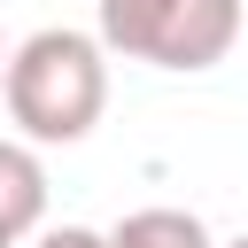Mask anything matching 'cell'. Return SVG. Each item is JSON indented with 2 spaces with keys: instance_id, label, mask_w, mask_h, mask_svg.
Masks as SVG:
<instances>
[{
  "instance_id": "8992f818",
  "label": "cell",
  "mask_w": 248,
  "mask_h": 248,
  "mask_svg": "<svg viewBox=\"0 0 248 248\" xmlns=\"http://www.w3.org/2000/svg\"><path fill=\"white\" fill-rule=\"evenodd\" d=\"M225 248H248V232H240V240H225Z\"/></svg>"
},
{
  "instance_id": "3957f363",
  "label": "cell",
  "mask_w": 248,
  "mask_h": 248,
  "mask_svg": "<svg viewBox=\"0 0 248 248\" xmlns=\"http://www.w3.org/2000/svg\"><path fill=\"white\" fill-rule=\"evenodd\" d=\"M46 217V163L23 140H0V248H23Z\"/></svg>"
},
{
  "instance_id": "6da1fadb",
  "label": "cell",
  "mask_w": 248,
  "mask_h": 248,
  "mask_svg": "<svg viewBox=\"0 0 248 248\" xmlns=\"http://www.w3.org/2000/svg\"><path fill=\"white\" fill-rule=\"evenodd\" d=\"M0 93H8V116H16L23 140L78 147L101 124V108H108V54H101L93 31L46 23L0 62Z\"/></svg>"
},
{
  "instance_id": "7a4b0ae2",
  "label": "cell",
  "mask_w": 248,
  "mask_h": 248,
  "mask_svg": "<svg viewBox=\"0 0 248 248\" xmlns=\"http://www.w3.org/2000/svg\"><path fill=\"white\" fill-rule=\"evenodd\" d=\"M248 23V0H101V54L147 70H217Z\"/></svg>"
},
{
  "instance_id": "5b68a950",
  "label": "cell",
  "mask_w": 248,
  "mask_h": 248,
  "mask_svg": "<svg viewBox=\"0 0 248 248\" xmlns=\"http://www.w3.org/2000/svg\"><path fill=\"white\" fill-rule=\"evenodd\" d=\"M31 248H101V232H85V225H54V232H39Z\"/></svg>"
},
{
  "instance_id": "52a82bcc",
  "label": "cell",
  "mask_w": 248,
  "mask_h": 248,
  "mask_svg": "<svg viewBox=\"0 0 248 248\" xmlns=\"http://www.w3.org/2000/svg\"><path fill=\"white\" fill-rule=\"evenodd\" d=\"M0 62H8V46H0Z\"/></svg>"
},
{
  "instance_id": "277c9868",
  "label": "cell",
  "mask_w": 248,
  "mask_h": 248,
  "mask_svg": "<svg viewBox=\"0 0 248 248\" xmlns=\"http://www.w3.org/2000/svg\"><path fill=\"white\" fill-rule=\"evenodd\" d=\"M101 248H209V225L194 217V209H132V217H116L108 232H101Z\"/></svg>"
}]
</instances>
